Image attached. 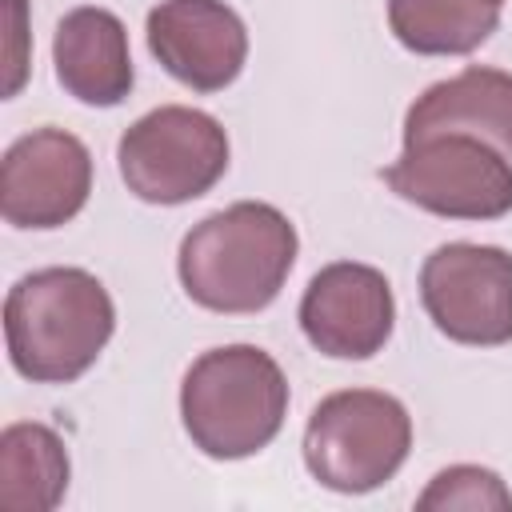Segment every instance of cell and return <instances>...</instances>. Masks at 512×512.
<instances>
[{"mask_svg": "<svg viewBox=\"0 0 512 512\" xmlns=\"http://www.w3.org/2000/svg\"><path fill=\"white\" fill-rule=\"evenodd\" d=\"M420 300L436 332L468 348L512 340V252L496 244H440L420 268Z\"/></svg>", "mask_w": 512, "mask_h": 512, "instance_id": "obj_7", "label": "cell"}, {"mask_svg": "<svg viewBox=\"0 0 512 512\" xmlns=\"http://www.w3.org/2000/svg\"><path fill=\"white\" fill-rule=\"evenodd\" d=\"M120 176L144 204H188L228 172V132L188 104H160L124 128L116 144Z\"/></svg>", "mask_w": 512, "mask_h": 512, "instance_id": "obj_5", "label": "cell"}, {"mask_svg": "<svg viewBox=\"0 0 512 512\" xmlns=\"http://www.w3.org/2000/svg\"><path fill=\"white\" fill-rule=\"evenodd\" d=\"M460 132L512 156V72L472 64L424 88L404 116V144Z\"/></svg>", "mask_w": 512, "mask_h": 512, "instance_id": "obj_12", "label": "cell"}, {"mask_svg": "<svg viewBox=\"0 0 512 512\" xmlns=\"http://www.w3.org/2000/svg\"><path fill=\"white\" fill-rule=\"evenodd\" d=\"M92 152L64 128H32L0 160V216L12 228H60L88 204Z\"/></svg>", "mask_w": 512, "mask_h": 512, "instance_id": "obj_8", "label": "cell"}, {"mask_svg": "<svg viewBox=\"0 0 512 512\" xmlns=\"http://www.w3.org/2000/svg\"><path fill=\"white\" fill-rule=\"evenodd\" d=\"M412 448L408 408L376 388L324 396L304 424V464L316 484L360 496L388 484Z\"/></svg>", "mask_w": 512, "mask_h": 512, "instance_id": "obj_4", "label": "cell"}, {"mask_svg": "<svg viewBox=\"0 0 512 512\" xmlns=\"http://www.w3.org/2000/svg\"><path fill=\"white\" fill-rule=\"evenodd\" d=\"M420 508H512V492L492 468L452 464L432 476V484L416 500Z\"/></svg>", "mask_w": 512, "mask_h": 512, "instance_id": "obj_15", "label": "cell"}, {"mask_svg": "<svg viewBox=\"0 0 512 512\" xmlns=\"http://www.w3.org/2000/svg\"><path fill=\"white\" fill-rule=\"evenodd\" d=\"M68 448L36 420L8 424L0 432V508L4 512H52L68 492Z\"/></svg>", "mask_w": 512, "mask_h": 512, "instance_id": "obj_13", "label": "cell"}, {"mask_svg": "<svg viewBox=\"0 0 512 512\" xmlns=\"http://www.w3.org/2000/svg\"><path fill=\"white\" fill-rule=\"evenodd\" d=\"M500 24V0H388L392 36L416 56H468Z\"/></svg>", "mask_w": 512, "mask_h": 512, "instance_id": "obj_14", "label": "cell"}, {"mask_svg": "<svg viewBox=\"0 0 512 512\" xmlns=\"http://www.w3.org/2000/svg\"><path fill=\"white\" fill-rule=\"evenodd\" d=\"M308 344L332 360L376 356L396 328V296L380 268L360 260L324 264L300 296Z\"/></svg>", "mask_w": 512, "mask_h": 512, "instance_id": "obj_9", "label": "cell"}, {"mask_svg": "<svg viewBox=\"0 0 512 512\" xmlns=\"http://www.w3.org/2000/svg\"><path fill=\"white\" fill-rule=\"evenodd\" d=\"M380 176L400 200L432 216L500 220L512 212V156L476 136L440 132L412 140Z\"/></svg>", "mask_w": 512, "mask_h": 512, "instance_id": "obj_6", "label": "cell"}, {"mask_svg": "<svg viewBox=\"0 0 512 512\" xmlns=\"http://www.w3.org/2000/svg\"><path fill=\"white\" fill-rule=\"evenodd\" d=\"M52 64L64 92L92 108L124 104L136 80L128 28L116 12L100 4H80L64 12L52 40Z\"/></svg>", "mask_w": 512, "mask_h": 512, "instance_id": "obj_11", "label": "cell"}, {"mask_svg": "<svg viewBox=\"0 0 512 512\" xmlns=\"http://www.w3.org/2000/svg\"><path fill=\"white\" fill-rule=\"evenodd\" d=\"M288 416V380L256 344L208 348L180 384L188 440L212 460H244L276 440Z\"/></svg>", "mask_w": 512, "mask_h": 512, "instance_id": "obj_3", "label": "cell"}, {"mask_svg": "<svg viewBox=\"0 0 512 512\" xmlns=\"http://www.w3.org/2000/svg\"><path fill=\"white\" fill-rule=\"evenodd\" d=\"M292 220L264 200L228 204L180 240L176 272L192 304L224 316L268 308L296 264Z\"/></svg>", "mask_w": 512, "mask_h": 512, "instance_id": "obj_1", "label": "cell"}, {"mask_svg": "<svg viewBox=\"0 0 512 512\" xmlns=\"http://www.w3.org/2000/svg\"><path fill=\"white\" fill-rule=\"evenodd\" d=\"M28 4L24 0H4V96H16L24 76H28Z\"/></svg>", "mask_w": 512, "mask_h": 512, "instance_id": "obj_16", "label": "cell"}, {"mask_svg": "<svg viewBox=\"0 0 512 512\" xmlns=\"http://www.w3.org/2000/svg\"><path fill=\"white\" fill-rule=\"evenodd\" d=\"M116 332V304L88 268H40L20 276L4 300L12 368L32 384H72Z\"/></svg>", "mask_w": 512, "mask_h": 512, "instance_id": "obj_2", "label": "cell"}, {"mask_svg": "<svg viewBox=\"0 0 512 512\" xmlns=\"http://www.w3.org/2000/svg\"><path fill=\"white\" fill-rule=\"evenodd\" d=\"M148 48L192 92H224L248 60V28L224 0H160L148 12Z\"/></svg>", "mask_w": 512, "mask_h": 512, "instance_id": "obj_10", "label": "cell"}]
</instances>
